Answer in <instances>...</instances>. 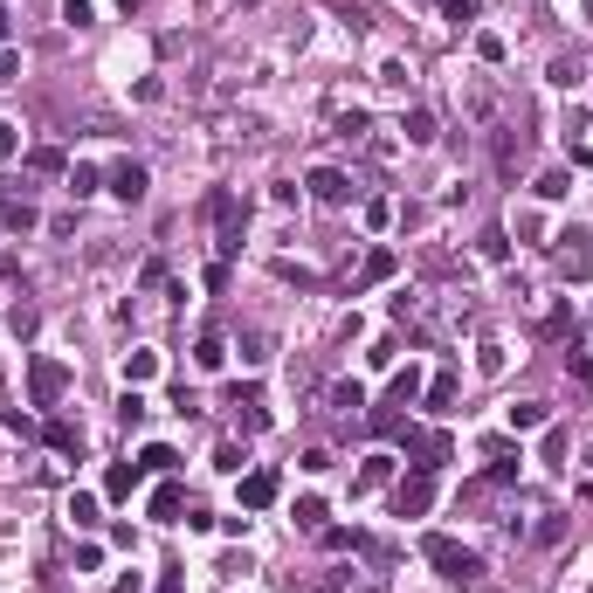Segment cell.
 Instances as JSON below:
<instances>
[{
    "label": "cell",
    "mask_w": 593,
    "mask_h": 593,
    "mask_svg": "<svg viewBox=\"0 0 593 593\" xmlns=\"http://www.w3.org/2000/svg\"><path fill=\"white\" fill-rule=\"evenodd\" d=\"M331 407H338V414H359V407H366V387H359V380H345V387H331Z\"/></svg>",
    "instance_id": "d4e9b609"
},
{
    "label": "cell",
    "mask_w": 593,
    "mask_h": 593,
    "mask_svg": "<svg viewBox=\"0 0 593 593\" xmlns=\"http://www.w3.org/2000/svg\"><path fill=\"white\" fill-rule=\"evenodd\" d=\"M387 476H393V455L380 449V455H366V463H359V476H352V490H380Z\"/></svg>",
    "instance_id": "5bb4252c"
},
{
    "label": "cell",
    "mask_w": 593,
    "mask_h": 593,
    "mask_svg": "<svg viewBox=\"0 0 593 593\" xmlns=\"http://www.w3.org/2000/svg\"><path fill=\"white\" fill-rule=\"evenodd\" d=\"M159 373V352H125V387H145Z\"/></svg>",
    "instance_id": "ffe728a7"
},
{
    "label": "cell",
    "mask_w": 593,
    "mask_h": 593,
    "mask_svg": "<svg viewBox=\"0 0 593 593\" xmlns=\"http://www.w3.org/2000/svg\"><path fill=\"white\" fill-rule=\"evenodd\" d=\"M428 504H435V469H414V476L393 490V511L401 517H428Z\"/></svg>",
    "instance_id": "8992f818"
},
{
    "label": "cell",
    "mask_w": 593,
    "mask_h": 593,
    "mask_svg": "<svg viewBox=\"0 0 593 593\" xmlns=\"http://www.w3.org/2000/svg\"><path fill=\"white\" fill-rule=\"evenodd\" d=\"M207 214H214V249H221V263H228V255L242 249V201H234V193H207Z\"/></svg>",
    "instance_id": "3957f363"
},
{
    "label": "cell",
    "mask_w": 593,
    "mask_h": 593,
    "mask_svg": "<svg viewBox=\"0 0 593 593\" xmlns=\"http://www.w3.org/2000/svg\"><path fill=\"white\" fill-rule=\"evenodd\" d=\"M579 7H587V15H593V0H579Z\"/></svg>",
    "instance_id": "f6af8a7d"
},
{
    "label": "cell",
    "mask_w": 593,
    "mask_h": 593,
    "mask_svg": "<svg viewBox=\"0 0 593 593\" xmlns=\"http://www.w3.org/2000/svg\"><path fill=\"white\" fill-rule=\"evenodd\" d=\"M15 145H21V131L7 125V118H0V152H15Z\"/></svg>",
    "instance_id": "60d3db41"
},
{
    "label": "cell",
    "mask_w": 593,
    "mask_h": 593,
    "mask_svg": "<svg viewBox=\"0 0 593 593\" xmlns=\"http://www.w3.org/2000/svg\"><path fill=\"white\" fill-rule=\"evenodd\" d=\"M7 331H15V338H35V331H42V311H35V304H15V311H7Z\"/></svg>",
    "instance_id": "603a6c76"
},
{
    "label": "cell",
    "mask_w": 593,
    "mask_h": 593,
    "mask_svg": "<svg viewBox=\"0 0 593 593\" xmlns=\"http://www.w3.org/2000/svg\"><path fill=\"white\" fill-rule=\"evenodd\" d=\"M193 366H201V373H221V366H228V345H221L214 331H207V338L193 345Z\"/></svg>",
    "instance_id": "ac0fdd59"
},
{
    "label": "cell",
    "mask_w": 593,
    "mask_h": 593,
    "mask_svg": "<svg viewBox=\"0 0 593 593\" xmlns=\"http://www.w3.org/2000/svg\"><path fill=\"white\" fill-rule=\"evenodd\" d=\"M139 463L152 469V476H172V469H180V455H172L166 442H152V449H139Z\"/></svg>",
    "instance_id": "cb8c5ba5"
},
{
    "label": "cell",
    "mask_w": 593,
    "mask_h": 593,
    "mask_svg": "<svg viewBox=\"0 0 593 593\" xmlns=\"http://www.w3.org/2000/svg\"><path fill=\"white\" fill-rule=\"evenodd\" d=\"M393 269H401V255H393V249H373V255H366V269H359V283L373 290V283H387Z\"/></svg>",
    "instance_id": "e0dca14e"
},
{
    "label": "cell",
    "mask_w": 593,
    "mask_h": 593,
    "mask_svg": "<svg viewBox=\"0 0 593 593\" xmlns=\"http://www.w3.org/2000/svg\"><path fill=\"white\" fill-rule=\"evenodd\" d=\"M242 463H249V455H242V442H221V449H214V469H221V476H242Z\"/></svg>",
    "instance_id": "f1b7e54d"
},
{
    "label": "cell",
    "mask_w": 593,
    "mask_h": 593,
    "mask_svg": "<svg viewBox=\"0 0 593 593\" xmlns=\"http://www.w3.org/2000/svg\"><path fill=\"white\" fill-rule=\"evenodd\" d=\"M69 525H77V531L97 525V497H90V490H69Z\"/></svg>",
    "instance_id": "44dd1931"
},
{
    "label": "cell",
    "mask_w": 593,
    "mask_h": 593,
    "mask_svg": "<svg viewBox=\"0 0 593 593\" xmlns=\"http://www.w3.org/2000/svg\"><path fill=\"white\" fill-rule=\"evenodd\" d=\"M97 187H104V180H97V166H83V159H77V166H69V193L83 201V193H97Z\"/></svg>",
    "instance_id": "1f68e13d"
},
{
    "label": "cell",
    "mask_w": 593,
    "mask_h": 593,
    "mask_svg": "<svg viewBox=\"0 0 593 593\" xmlns=\"http://www.w3.org/2000/svg\"><path fill=\"white\" fill-rule=\"evenodd\" d=\"M110 593H145V579H139V573H125V579H118Z\"/></svg>",
    "instance_id": "b9f144b4"
},
{
    "label": "cell",
    "mask_w": 593,
    "mask_h": 593,
    "mask_svg": "<svg viewBox=\"0 0 593 593\" xmlns=\"http://www.w3.org/2000/svg\"><path fill=\"white\" fill-rule=\"evenodd\" d=\"M484 593H497V587H484Z\"/></svg>",
    "instance_id": "bcb514c9"
},
{
    "label": "cell",
    "mask_w": 593,
    "mask_h": 593,
    "mask_svg": "<svg viewBox=\"0 0 593 593\" xmlns=\"http://www.w3.org/2000/svg\"><path fill=\"white\" fill-rule=\"evenodd\" d=\"M21 77V56H15V48H0V83H15Z\"/></svg>",
    "instance_id": "f35d334b"
},
{
    "label": "cell",
    "mask_w": 593,
    "mask_h": 593,
    "mask_svg": "<svg viewBox=\"0 0 593 593\" xmlns=\"http://www.w3.org/2000/svg\"><path fill=\"white\" fill-rule=\"evenodd\" d=\"M573 193V172H538V201H566Z\"/></svg>",
    "instance_id": "83f0119b"
},
{
    "label": "cell",
    "mask_w": 593,
    "mask_h": 593,
    "mask_svg": "<svg viewBox=\"0 0 593 593\" xmlns=\"http://www.w3.org/2000/svg\"><path fill=\"white\" fill-rule=\"evenodd\" d=\"M476 249H484V263H504V255H511V234H504V228H484V242H476Z\"/></svg>",
    "instance_id": "f546056e"
},
{
    "label": "cell",
    "mask_w": 593,
    "mask_h": 593,
    "mask_svg": "<svg viewBox=\"0 0 593 593\" xmlns=\"http://www.w3.org/2000/svg\"><path fill=\"white\" fill-rule=\"evenodd\" d=\"M566 373H573L579 387H593V359H579V352H566Z\"/></svg>",
    "instance_id": "74e56055"
},
{
    "label": "cell",
    "mask_w": 593,
    "mask_h": 593,
    "mask_svg": "<svg viewBox=\"0 0 593 593\" xmlns=\"http://www.w3.org/2000/svg\"><path fill=\"white\" fill-rule=\"evenodd\" d=\"M63 21H69V28H90L97 7H90V0H63Z\"/></svg>",
    "instance_id": "e575fe53"
},
{
    "label": "cell",
    "mask_w": 593,
    "mask_h": 593,
    "mask_svg": "<svg viewBox=\"0 0 593 593\" xmlns=\"http://www.w3.org/2000/svg\"><path fill=\"white\" fill-rule=\"evenodd\" d=\"M317 538H325V552H359L366 546L359 531H317Z\"/></svg>",
    "instance_id": "836d02e7"
},
{
    "label": "cell",
    "mask_w": 593,
    "mask_h": 593,
    "mask_svg": "<svg viewBox=\"0 0 593 593\" xmlns=\"http://www.w3.org/2000/svg\"><path fill=\"white\" fill-rule=\"evenodd\" d=\"M104 187L118 193L125 207H139V201H145V187H152V172H145L139 159H125V166H110V180H104Z\"/></svg>",
    "instance_id": "ba28073f"
},
{
    "label": "cell",
    "mask_w": 593,
    "mask_h": 593,
    "mask_svg": "<svg viewBox=\"0 0 593 593\" xmlns=\"http://www.w3.org/2000/svg\"><path fill=\"white\" fill-rule=\"evenodd\" d=\"M152 593H187V573H166V579H159Z\"/></svg>",
    "instance_id": "ab89813d"
},
{
    "label": "cell",
    "mask_w": 593,
    "mask_h": 593,
    "mask_svg": "<svg viewBox=\"0 0 593 593\" xmlns=\"http://www.w3.org/2000/svg\"><path fill=\"white\" fill-rule=\"evenodd\" d=\"M28 166H35V172H63V152H56V145H35Z\"/></svg>",
    "instance_id": "d590c367"
},
{
    "label": "cell",
    "mask_w": 593,
    "mask_h": 593,
    "mask_svg": "<svg viewBox=\"0 0 593 593\" xmlns=\"http://www.w3.org/2000/svg\"><path fill=\"white\" fill-rule=\"evenodd\" d=\"M296 525H304V531H325V504H317V497H296Z\"/></svg>",
    "instance_id": "4dcf8cb0"
},
{
    "label": "cell",
    "mask_w": 593,
    "mask_h": 593,
    "mask_svg": "<svg viewBox=\"0 0 593 593\" xmlns=\"http://www.w3.org/2000/svg\"><path fill=\"white\" fill-rule=\"evenodd\" d=\"M304 187H311V201H317V207H345V201H352V180H345L338 166H317Z\"/></svg>",
    "instance_id": "30bf717a"
},
{
    "label": "cell",
    "mask_w": 593,
    "mask_h": 593,
    "mask_svg": "<svg viewBox=\"0 0 593 593\" xmlns=\"http://www.w3.org/2000/svg\"><path fill=\"white\" fill-rule=\"evenodd\" d=\"M118 421H125V428H139V421H145V401H139V387H125V401H118Z\"/></svg>",
    "instance_id": "d6a6232c"
},
{
    "label": "cell",
    "mask_w": 593,
    "mask_h": 593,
    "mask_svg": "<svg viewBox=\"0 0 593 593\" xmlns=\"http://www.w3.org/2000/svg\"><path fill=\"white\" fill-rule=\"evenodd\" d=\"M421 401V366H407V373H393V387H387V407L373 414V428H401V407H414Z\"/></svg>",
    "instance_id": "5b68a950"
},
{
    "label": "cell",
    "mask_w": 593,
    "mask_h": 593,
    "mask_svg": "<svg viewBox=\"0 0 593 593\" xmlns=\"http://www.w3.org/2000/svg\"><path fill=\"white\" fill-rule=\"evenodd\" d=\"M276 497H283V476H276V469H249V476H242V511H269Z\"/></svg>",
    "instance_id": "9c48e42d"
},
{
    "label": "cell",
    "mask_w": 593,
    "mask_h": 593,
    "mask_svg": "<svg viewBox=\"0 0 593 593\" xmlns=\"http://www.w3.org/2000/svg\"><path fill=\"white\" fill-rule=\"evenodd\" d=\"M587 242H593L587 228H566V234H559V249H552V255H559V269H566L573 283H587V269H593V249H587Z\"/></svg>",
    "instance_id": "52a82bcc"
},
{
    "label": "cell",
    "mask_w": 593,
    "mask_h": 593,
    "mask_svg": "<svg viewBox=\"0 0 593 593\" xmlns=\"http://www.w3.org/2000/svg\"><path fill=\"white\" fill-rule=\"evenodd\" d=\"M0 48H7V15H0Z\"/></svg>",
    "instance_id": "ee69618b"
},
{
    "label": "cell",
    "mask_w": 593,
    "mask_h": 593,
    "mask_svg": "<svg viewBox=\"0 0 593 593\" xmlns=\"http://www.w3.org/2000/svg\"><path fill=\"white\" fill-rule=\"evenodd\" d=\"M221 407H228L234 421H242V435H263V428H269V407H263V387H255V380L228 387V393H221Z\"/></svg>",
    "instance_id": "7a4b0ae2"
},
{
    "label": "cell",
    "mask_w": 593,
    "mask_h": 593,
    "mask_svg": "<svg viewBox=\"0 0 593 593\" xmlns=\"http://www.w3.org/2000/svg\"><path fill=\"white\" fill-rule=\"evenodd\" d=\"M118 7H125V15H139V7H145V0H118Z\"/></svg>",
    "instance_id": "7bdbcfd3"
},
{
    "label": "cell",
    "mask_w": 593,
    "mask_h": 593,
    "mask_svg": "<svg viewBox=\"0 0 593 593\" xmlns=\"http://www.w3.org/2000/svg\"><path fill=\"white\" fill-rule=\"evenodd\" d=\"M0 228L28 234V228H35V207H28V201H7V207H0Z\"/></svg>",
    "instance_id": "484cf974"
},
{
    "label": "cell",
    "mask_w": 593,
    "mask_h": 593,
    "mask_svg": "<svg viewBox=\"0 0 593 593\" xmlns=\"http://www.w3.org/2000/svg\"><path fill=\"white\" fill-rule=\"evenodd\" d=\"M180 504H187V490L166 476V484L152 490V504H145V511H152V525H172V517H180Z\"/></svg>",
    "instance_id": "7c38bea8"
},
{
    "label": "cell",
    "mask_w": 593,
    "mask_h": 593,
    "mask_svg": "<svg viewBox=\"0 0 593 593\" xmlns=\"http://www.w3.org/2000/svg\"><path fill=\"white\" fill-rule=\"evenodd\" d=\"M401 131H407V145H435V110H421V104H414V110L401 118Z\"/></svg>",
    "instance_id": "9a60e30c"
},
{
    "label": "cell",
    "mask_w": 593,
    "mask_h": 593,
    "mask_svg": "<svg viewBox=\"0 0 593 593\" xmlns=\"http://www.w3.org/2000/svg\"><path fill=\"white\" fill-rule=\"evenodd\" d=\"M421 552H428V566H435V573L449 579V587H476V579H484V559H476L469 546H455L449 531H428V538H421Z\"/></svg>",
    "instance_id": "6da1fadb"
},
{
    "label": "cell",
    "mask_w": 593,
    "mask_h": 593,
    "mask_svg": "<svg viewBox=\"0 0 593 593\" xmlns=\"http://www.w3.org/2000/svg\"><path fill=\"white\" fill-rule=\"evenodd\" d=\"M455 393H463V380L435 373V380H428V414H455Z\"/></svg>",
    "instance_id": "4fadbf2b"
},
{
    "label": "cell",
    "mask_w": 593,
    "mask_h": 593,
    "mask_svg": "<svg viewBox=\"0 0 593 593\" xmlns=\"http://www.w3.org/2000/svg\"><path fill=\"white\" fill-rule=\"evenodd\" d=\"M476 15H484V0H442V21H455V28H469Z\"/></svg>",
    "instance_id": "4316f807"
},
{
    "label": "cell",
    "mask_w": 593,
    "mask_h": 593,
    "mask_svg": "<svg viewBox=\"0 0 593 593\" xmlns=\"http://www.w3.org/2000/svg\"><path fill=\"white\" fill-rule=\"evenodd\" d=\"M552 83H559V90H579V83H587V63H579V56H559V63H552Z\"/></svg>",
    "instance_id": "7402d4cb"
},
{
    "label": "cell",
    "mask_w": 593,
    "mask_h": 593,
    "mask_svg": "<svg viewBox=\"0 0 593 593\" xmlns=\"http://www.w3.org/2000/svg\"><path fill=\"white\" fill-rule=\"evenodd\" d=\"M42 442H48L56 455H77V449H83V435H77L69 421H48V428H42Z\"/></svg>",
    "instance_id": "d6986e66"
},
{
    "label": "cell",
    "mask_w": 593,
    "mask_h": 593,
    "mask_svg": "<svg viewBox=\"0 0 593 593\" xmlns=\"http://www.w3.org/2000/svg\"><path fill=\"white\" fill-rule=\"evenodd\" d=\"M476 56H484V63H504V35H476Z\"/></svg>",
    "instance_id": "8d00e7d4"
},
{
    "label": "cell",
    "mask_w": 593,
    "mask_h": 593,
    "mask_svg": "<svg viewBox=\"0 0 593 593\" xmlns=\"http://www.w3.org/2000/svg\"><path fill=\"white\" fill-rule=\"evenodd\" d=\"M145 476H152V469H145V463H118V469H110V476H104V497H110V504H125L131 490L145 484Z\"/></svg>",
    "instance_id": "8fae6325"
},
{
    "label": "cell",
    "mask_w": 593,
    "mask_h": 593,
    "mask_svg": "<svg viewBox=\"0 0 593 593\" xmlns=\"http://www.w3.org/2000/svg\"><path fill=\"white\" fill-rule=\"evenodd\" d=\"M546 421H552L546 401H517V407H511V428H517V435H531V428H546Z\"/></svg>",
    "instance_id": "2e32d148"
},
{
    "label": "cell",
    "mask_w": 593,
    "mask_h": 593,
    "mask_svg": "<svg viewBox=\"0 0 593 593\" xmlns=\"http://www.w3.org/2000/svg\"><path fill=\"white\" fill-rule=\"evenodd\" d=\"M28 393H35V407H56L69 393V366L63 359H28Z\"/></svg>",
    "instance_id": "277c9868"
}]
</instances>
